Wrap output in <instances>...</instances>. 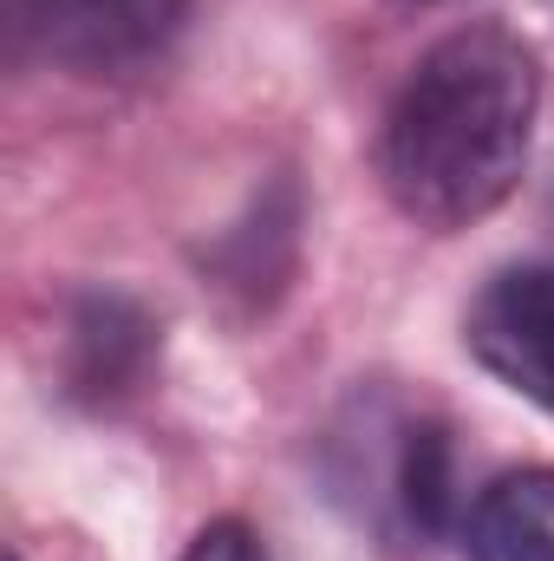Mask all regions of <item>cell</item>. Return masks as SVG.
<instances>
[{
  "instance_id": "6da1fadb",
  "label": "cell",
  "mask_w": 554,
  "mask_h": 561,
  "mask_svg": "<svg viewBox=\"0 0 554 561\" xmlns=\"http://www.w3.org/2000/svg\"><path fill=\"white\" fill-rule=\"evenodd\" d=\"M542 53L503 20H470L417 53L379 125V183L392 209L457 236L496 216L535 150Z\"/></svg>"
},
{
  "instance_id": "7a4b0ae2",
  "label": "cell",
  "mask_w": 554,
  "mask_h": 561,
  "mask_svg": "<svg viewBox=\"0 0 554 561\" xmlns=\"http://www.w3.org/2000/svg\"><path fill=\"white\" fill-rule=\"evenodd\" d=\"M359 437H333V496H359V523L392 542H437L463 523L450 431L412 405H359Z\"/></svg>"
},
{
  "instance_id": "3957f363",
  "label": "cell",
  "mask_w": 554,
  "mask_h": 561,
  "mask_svg": "<svg viewBox=\"0 0 554 561\" xmlns=\"http://www.w3.org/2000/svg\"><path fill=\"white\" fill-rule=\"evenodd\" d=\"M189 7L196 0H7V20L13 39L59 72L131 79L183 39Z\"/></svg>"
},
{
  "instance_id": "277c9868",
  "label": "cell",
  "mask_w": 554,
  "mask_h": 561,
  "mask_svg": "<svg viewBox=\"0 0 554 561\" xmlns=\"http://www.w3.org/2000/svg\"><path fill=\"white\" fill-rule=\"evenodd\" d=\"M463 346L489 379L554 412V255L489 275V287L470 300Z\"/></svg>"
},
{
  "instance_id": "5b68a950",
  "label": "cell",
  "mask_w": 554,
  "mask_h": 561,
  "mask_svg": "<svg viewBox=\"0 0 554 561\" xmlns=\"http://www.w3.org/2000/svg\"><path fill=\"white\" fill-rule=\"evenodd\" d=\"M457 549L463 561H554V463L489 477L457 523Z\"/></svg>"
},
{
  "instance_id": "8992f818",
  "label": "cell",
  "mask_w": 554,
  "mask_h": 561,
  "mask_svg": "<svg viewBox=\"0 0 554 561\" xmlns=\"http://www.w3.org/2000/svg\"><path fill=\"white\" fill-rule=\"evenodd\" d=\"M150 320L125 294H92L72 320V392L85 399H118L131 392L150 359Z\"/></svg>"
},
{
  "instance_id": "52a82bcc",
  "label": "cell",
  "mask_w": 554,
  "mask_h": 561,
  "mask_svg": "<svg viewBox=\"0 0 554 561\" xmlns=\"http://www.w3.org/2000/svg\"><path fill=\"white\" fill-rule=\"evenodd\" d=\"M183 561H268L262 536L242 516H216L209 529H196V542L183 549Z\"/></svg>"
},
{
  "instance_id": "ba28073f",
  "label": "cell",
  "mask_w": 554,
  "mask_h": 561,
  "mask_svg": "<svg viewBox=\"0 0 554 561\" xmlns=\"http://www.w3.org/2000/svg\"><path fill=\"white\" fill-rule=\"evenodd\" d=\"M412 7H450V0H412Z\"/></svg>"
},
{
  "instance_id": "9c48e42d",
  "label": "cell",
  "mask_w": 554,
  "mask_h": 561,
  "mask_svg": "<svg viewBox=\"0 0 554 561\" xmlns=\"http://www.w3.org/2000/svg\"><path fill=\"white\" fill-rule=\"evenodd\" d=\"M13 561H20V556H13Z\"/></svg>"
},
{
  "instance_id": "30bf717a",
  "label": "cell",
  "mask_w": 554,
  "mask_h": 561,
  "mask_svg": "<svg viewBox=\"0 0 554 561\" xmlns=\"http://www.w3.org/2000/svg\"><path fill=\"white\" fill-rule=\"evenodd\" d=\"M549 7H554V0H549Z\"/></svg>"
}]
</instances>
